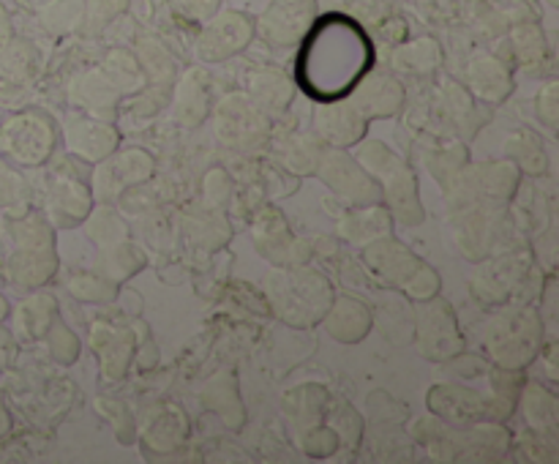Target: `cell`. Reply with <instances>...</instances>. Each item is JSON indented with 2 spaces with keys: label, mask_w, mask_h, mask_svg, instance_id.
Listing matches in <instances>:
<instances>
[{
  "label": "cell",
  "mask_w": 559,
  "mask_h": 464,
  "mask_svg": "<svg viewBox=\"0 0 559 464\" xmlns=\"http://www.w3.org/2000/svg\"><path fill=\"white\" fill-rule=\"evenodd\" d=\"M426 407L435 418L451 426H469L478 420H500L489 391L462 385V382H437L426 393Z\"/></svg>",
  "instance_id": "16"
},
{
  "label": "cell",
  "mask_w": 559,
  "mask_h": 464,
  "mask_svg": "<svg viewBox=\"0 0 559 464\" xmlns=\"http://www.w3.org/2000/svg\"><path fill=\"white\" fill-rule=\"evenodd\" d=\"M251 243L276 267L300 265V262L311 260L309 240L293 233V227L276 205H265L257 211L254 222H251Z\"/></svg>",
  "instance_id": "15"
},
{
  "label": "cell",
  "mask_w": 559,
  "mask_h": 464,
  "mask_svg": "<svg viewBox=\"0 0 559 464\" xmlns=\"http://www.w3.org/2000/svg\"><path fill=\"white\" fill-rule=\"evenodd\" d=\"M374 55L369 31L355 16L317 14L298 41L295 85L317 104L347 98L374 69Z\"/></svg>",
  "instance_id": "1"
},
{
  "label": "cell",
  "mask_w": 559,
  "mask_h": 464,
  "mask_svg": "<svg viewBox=\"0 0 559 464\" xmlns=\"http://www.w3.org/2000/svg\"><path fill=\"white\" fill-rule=\"evenodd\" d=\"M415 347L431 364H451L464 353L456 309L440 295L415 304Z\"/></svg>",
  "instance_id": "11"
},
{
  "label": "cell",
  "mask_w": 559,
  "mask_h": 464,
  "mask_svg": "<svg viewBox=\"0 0 559 464\" xmlns=\"http://www.w3.org/2000/svg\"><path fill=\"white\" fill-rule=\"evenodd\" d=\"M98 254H102L98 257V262H102V273L118 284L129 282L131 276H136L147 262L140 246L131 243V238L118 240V243L107 246V249H98Z\"/></svg>",
  "instance_id": "42"
},
{
  "label": "cell",
  "mask_w": 559,
  "mask_h": 464,
  "mask_svg": "<svg viewBox=\"0 0 559 464\" xmlns=\"http://www.w3.org/2000/svg\"><path fill=\"white\" fill-rule=\"evenodd\" d=\"M516 409L522 413L527 429L538 435L557 437L559 431V398L555 388L538 380H524L522 393H519Z\"/></svg>",
  "instance_id": "31"
},
{
  "label": "cell",
  "mask_w": 559,
  "mask_h": 464,
  "mask_svg": "<svg viewBox=\"0 0 559 464\" xmlns=\"http://www.w3.org/2000/svg\"><path fill=\"white\" fill-rule=\"evenodd\" d=\"M175 112L183 126H200L211 115V93L200 71H191L175 85Z\"/></svg>",
  "instance_id": "39"
},
{
  "label": "cell",
  "mask_w": 559,
  "mask_h": 464,
  "mask_svg": "<svg viewBox=\"0 0 559 464\" xmlns=\"http://www.w3.org/2000/svg\"><path fill=\"white\" fill-rule=\"evenodd\" d=\"M173 3H175V9L186 16V20L205 22L216 14L218 5H222V0H173Z\"/></svg>",
  "instance_id": "56"
},
{
  "label": "cell",
  "mask_w": 559,
  "mask_h": 464,
  "mask_svg": "<svg viewBox=\"0 0 559 464\" xmlns=\"http://www.w3.org/2000/svg\"><path fill=\"white\" fill-rule=\"evenodd\" d=\"M333 295L336 289H333L331 278L311 267L309 262L276 267L265 278V300L271 311L276 314V320L289 328H298V331L320 325Z\"/></svg>",
  "instance_id": "3"
},
{
  "label": "cell",
  "mask_w": 559,
  "mask_h": 464,
  "mask_svg": "<svg viewBox=\"0 0 559 464\" xmlns=\"http://www.w3.org/2000/svg\"><path fill=\"white\" fill-rule=\"evenodd\" d=\"M16 355V347H14V336H11L9 331H0V369H5L9 366V360Z\"/></svg>",
  "instance_id": "59"
},
{
  "label": "cell",
  "mask_w": 559,
  "mask_h": 464,
  "mask_svg": "<svg viewBox=\"0 0 559 464\" xmlns=\"http://www.w3.org/2000/svg\"><path fill=\"white\" fill-rule=\"evenodd\" d=\"M183 238L191 249L202 251V254H213V251L224 249L229 243V238H233V224H229L224 207H191L183 216Z\"/></svg>",
  "instance_id": "28"
},
{
  "label": "cell",
  "mask_w": 559,
  "mask_h": 464,
  "mask_svg": "<svg viewBox=\"0 0 559 464\" xmlns=\"http://www.w3.org/2000/svg\"><path fill=\"white\" fill-rule=\"evenodd\" d=\"M369 131V120L353 107L349 98L320 102L314 109V134L331 147H355Z\"/></svg>",
  "instance_id": "21"
},
{
  "label": "cell",
  "mask_w": 559,
  "mask_h": 464,
  "mask_svg": "<svg viewBox=\"0 0 559 464\" xmlns=\"http://www.w3.org/2000/svg\"><path fill=\"white\" fill-rule=\"evenodd\" d=\"M511 451H516V456L522 459V462L546 464L551 462V459H557V437H546L533 429H524L513 437Z\"/></svg>",
  "instance_id": "51"
},
{
  "label": "cell",
  "mask_w": 559,
  "mask_h": 464,
  "mask_svg": "<svg viewBox=\"0 0 559 464\" xmlns=\"http://www.w3.org/2000/svg\"><path fill=\"white\" fill-rule=\"evenodd\" d=\"M524 175L519 172L511 158L500 162H469L462 172L448 186L445 202L448 211H456L464 205H511L519 194Z\"/></svg>",
  "instance_id": "9"
},
{
  "label": "cell",
  "mask_w": 559,
  "mask_h": 464,
  "mask_svg": "<svg viewBox=\"0 0 559 464\" xmlns=\"http://www.w3.org/2000/svg\"><path fill=\"white\" fill-rule=\"evenodd\" d=\"M44 338H47L49 358H52L55 364L58 366L76 364V358H80V353H82V342H80V336H76V333L71 331L63 320H60V317L52 322V325H49L47 336Z\"/></svg>",
  "instance_id": "50"
},
{
  "label": "cell",
  "mask_w": 559,
  "mask_h": 464,
  "mask_svg": "<svg viewBox=\"0 0 559 464\" xmlns=\"http://www.w3.org/2000/svg\"><path fill=\"white\" fill-rule=\"evenodd\" d=\"M322 151H325V142L314 131H309V134H293L276 145V167H282L289 175H298V178L314 175Z\"/></svg>",
  "instance_id": "37"
},
{
  "label": "cell",
  "mask_w": 559,
  "mask_h": 464,
  "mask_svg": "<svg viewBox=\"0 0 559 464\" xmlns=\"http://www.w3.org/2000/svg\"><path fill=\"white\" fill-rule=\"evenodd\" d=\"M506 158H511L522 175L544 178L549 172V151H546L538 131L527 129V126H519V129H513L508 134Z\"/></svg>",
  "instance_id": "36"
},
{
  "label": "cell",
  "mask_w": 559,
  "mask_h": 464,
  "mask_svg": "<svg viewBox=\"0 0 559 464\" xmlns=\"http://www.w3.org/2000/svg\"><path fill=\"white\" fill-rule=\"evenodd\" d=\"M200 402L202 407L211 409L213 415L224 420L229 429L238 431L240 426L246 424V407L243 398H240V388H238V377L235 371H216L211 380L205 382V388L200 391Z\"/></svg>",
  "instance_id": "35"
},
{
  "label": "cell",
  "mask_w": 559,
  "mask_h": 464,
  "mask_svg": "<svg viewBox=\"0 0 559 464\" xmlns=\"http://www.w3.org/2000/svg\"><path fill=\"white\" fill-rule=\"evenodd\" d=\"M535 115L549 131H557L559 126V85L557 80H549L535 96Z\"/></svg>",
  "instance_id": "55"
},
{
  "label": "cell",
  "mask_w": 559,
  "mask_h": 464,
  "mask_svg": "<svg viewBox=\"0 0 559 464\" xmlns=\"http://www.w3.org/2000/svg\"><path fill=\"white\" fill-rule=\"evenodd\" d=\"M69 98L74 107H80V112L112 120L115 112H118L120 93L118 87L104 76L102 69H91L71 82Z\"/></svg>",
  "instance_id": "32"
},
{
  "label": "cell",
  "mask_w": 559,
  "mask_h": 464,
  "mask_svg": "<svg viewBox=\"0 0 559 464\" xmlns=\"http://www.w3.org/2000/svg\"><path fill=\"white\" fill-rule=\"evenodd\" d=\"M453 240L467 260L480 262L495 251L513 249L527 240L519 235L508 205H464L451 211Z\"/></svg>",
  "instance_id": "7"
},
{
  "label": "cell",
  "mask_w": 559,
  "mask_h": 464,
  "mask_svg": "<svg viewBox=\"0 0 559 464\" xmlns=\"http://www.w3.org/2000/svg\"><path fill=\"white\" fill-rule=\"evenodd\" d=\"M87 227V235L96 240L98 249H107V246L118 243V240L129 238V227H126L123 216L112 207H102V211H91V216L82 222Z\"/></svg>",
  "instance_id": "48"
},
{
  "label": "cell",
  "mask_w": 559,
  "mask_h": 464,
  "mask_svg": "<svg viewBox=\"0 0 559 464\" xmlns=\"http://www.w3.org/2000/svg\"><path fill=\"white\" fill-rule=\"evenodd\" d=\"M66 147L71 156L87 164H98L120 147V129L107 118H96L87 112H69L60 126Z\"/></svg>",
  "instance_id": "18"
},
{
  "label": "cell",
  "mask_w": 559,
  "mask_h": 464,
  "mask_svg": "<svg viewBox=\"0 0 559 464\" xmlns=\"http://www.w3.org/2000/svg\"><path fill=\"white\" fill-rule=\"evenodd\" d=\"M257 36V22L243 11H222L205 20L194 44V55L202 63H222L243 52Z\"/></svg>",
  "instance_id": "17"
},
{
  "label": "cell",
  "mask_w": 559,
  "mask_h": 464,
  "mask_svg": "<svg viewBox=\"0 0 559 464\" xmlns=\"http://www.w3.org/2000/svg\"><path fill=\"white\" fill-rule=\"evenodd\" d=\"M211 115L218 142L233 147V151L257 153L271 142V118L243 93L224 96L211 109Z\"/></svg>",
  "instance_id": "10"
},
{
  "label": "cell",
  "mask_w": 559,
  "mask_h": 464,
  "mask_svg": "<svg viewBox=\"0 0 559 464\" xmlns=\"http://www.w3.org/2000/svg\"><path fill=\"white\" fill-rule=\"evenodd\" d=\"M347 98L371 123V120H385L402 112L407 104V91L393 74H371L369 71Z\"/></svg>",
  "instance_id": "23"
},
{
  "label": "cell",
  "mask_w": 559,
  "mask_h": 464,
  "mask_svg": "<svg viewBox=\"0 0 559 464\" xmlns=\"http://www.w3.org/2000/svg\"><path fill=\"white\" fill-rule=\"evenodd\" d=\"M325 424L336 431V437H338V442H342L344 451L355 453L360 445H364V437H366L364 415L358 413V407H353V402H349V398H333L331 396Z\"/></svg>",
  "instance_id": "41"
},
{
  "label": "cell",
  "mask_w": 559,
  "mask_h": 464,
  "mask_svg": "<svg viewBox=\"0 0 559 464\" xmlns=\"http://www.w3.org/2000/svg\"><path fill=\"white\" fill-rule=\"evenodd\" d=\"M58 140V123L44 109H22L3 129L5 151L22 167H41V164H47L55 156Z\"/></svg>",
  "instance_id": "13"
},
{
  "label": "cell",
  "mask_w": 559,
  "mask_h": 464,
  "mask_svg": "<svg viewBox=\"0 0 559 464\" xmlns=\"http://www.w3.org/2000/svg\"><path fill=\"white\" fill-rule=\"evenodd\" d=\"M464 87L473 93L475 102L497 107V104L511 98L516 82H513V71L500 58L480 52L467 63V82H464Z\"/></svg>",
  "instance_id": "27"
},
{
  "label": "cell",
  "mask_w": 559,
  "mask_h": 464,
  "mask_svg": "<svg viewBox=\"0 0 559 464\" xmlns=\"http://www.w3.org/2000/svg\"><path fill=\"white\" fill-rule=\"evenodd\" d=\"M66 289L71 298L82 300V304H112L120 293V284L104 273L74 271L71 276H66Z\"/></svg>",
  "instance_id": "44"
},
{
  "label": "cell",
  "mask_w": 559,
  "mask_h": 464,
  "mask_svg": "<svg viewBox=\"0 0 559 464\" xmlns=\"http://www.w3.org/2000/svg\"><path fill=\"white\" fill-rule=\"evenodd\" d=\"M189 418L175 404H164L162 413L145 426L142 431V453L147 456H173V453L183 451L189 442Z\"/></svg>",
  "instance_id": "29"
},
{
  "label": "cell",
  "mask_w": 559,
  "mask_h": 464,
  "mask_svg": "<svg viewBox=\"0 0 559 464\" xmlns=\"http://www.w3.org/2000/svg\"><path fill=\"white\" fill-rule=\"evenodd\" d=\"M314 175L333 191V194L347 200L349 205L382 202L380 186H377L374 178L360 167V162L347 151V147L325 145L320 162H317Z\"/></svg>",
  "instance_id": "14"
},
{
  "label": "cell",
  "mask_w": 559,
  "mask_h": 464,
  "mask_svg": "<svg viewBox=\"0 0 559 464\" xmlns=\"http://www.w3.org/2000/svg\"><path fill=\"white\" fill-rule=\"evenodd\" d=\"M426 164H429V172L435 175L437 183H440L442 189H448V186L453 183V178L469 164L467 145L456 142V145L437 147V151H431L429 156H426Z\"/></svg>",
  "instance_id": "46"
},
{
  "label": "cell",
  "mask_w": 559,
  "mask_h": 464,
  "mask_svg": "<svg viewBox=\"0 0 559 464\" xmlns=\"http://www.w3.org/2000/svg\"><path fill=\"white\" fill-rule=\"evenodd\" d=\"M338 235L353 246H366L382 235H393V216L385 202L371 205H349V211L338 218Z\"/></svg>",
  "instance_id": "34"
},
{
  "label": "cell",
  "mask_w": 559,
  "mask_h": 464,
  "mask_svg": "<svg viewBox=\"0 0 559 464\" xmlns=\"http://www.w3.org/2000/svg\"><path fill=\"white\" fill-rule=\"evenodd\" d=\"M27 202V183L14 167L0 162V207H22Z\"/></svg>",
  "instance_id": "53"
},
{
  "label": "cell",
  "mask_w": 559,
  "mask_h": 464,
  "mask_svg": "<svg viewBox=\"0 0 559 464\" xmlns=\"http://www.w3.org/2000/svg\"><path fill=\"white\" fill-rule=\"evenodd\" d=\"M11 235V282L25 289H38L49 284L58 273V246L55 227L38 213H25L9 224Z\"/></svg>",
  "instance_id": "6"
},
{
  "label": "cell",
  "mask_w": 559,
  "mask_h": 464,
  "mask_svg": "<svg viewBox=\"0 0 559 464\" xmlns=\"http://www.w3.org/2000/svg\"><path fill=\"white\" fill-rule=\"evenodd\" d=\"M540 364V369H544V380L546 385L555 388L557 382V342L555 338H546L544 347H540L538 358H535Z\"/></svg>",
  "instance_id": "58"
},
{
  "label": "cell",
  "mask_w": 559,
  "mask_h": 464,
  "mask_svg": "<svg viewBox=\"0 0 559 464\" xmlns=\"http://www.w3.org/2000/svg\"><path fill=\"white\" fill-rule=\"evenodd\" d=\"M98 69L118 87L120 96H134V93H140L145 87V71H142L140 60L134 55L123 52V49H112Z\"/></svg>",
  "instance_id": "43"
},
{
  "label": "cell",
  "mask_w": 559,
  "mask_h": 464,
  "mask_svg": "<svg viewBox=\"0 0 559 464\" xmlns=\"http://www.w3.org/2000/svg\"><path fill=\"white\" fill-rule=\"evenodd\" d=\"M60 317L58 298L49 293H36L31 298H25L16 309V331L22 333V338L27 342H36V338L47 336L49 325Z\"/></svg>",
  "instance_id": "38"
},
{
  "label": "cell",
  "mask_w": 559,
  "mask_h": 464,
  "mask_svg": "<svg viewBox=\"0 0 559 464\" xmlns=\"http://www.w3.org/2000/svg\"><path fill=\"white\" fill-rule=\"evenodd\" d=\"M328 404H331V391L317 385V382H306V385H298L284 393L282 409L289 424V431L300 435L309 426L322 424L328 415Z\"/></svg>",
  "instance_id": "33"
},
{
  "label": "cell",
  "mask_w": 559,
  "mask_h": 464,
  "mask_svg": "<svg viewBox=\"0 0 559 464\" xmlns=\"http://www.w3.org/2000/svg\"><path fill=\"white\" fill-rule=\"evenodd\" d=\"M91 344L98 358L104 380L115 382L129 371V364L134 360L136 342L131 328L115 325V322L98 320L91 325Z\"/></svg>",
  "instance_id": "24"
},
{
  "label": "cell",
  "mask_w": 559,
  "mask_h": 464,
  "mask_svg": "<svg viewBox=\"0 0 559 464\" xmlns=\"http://www.w3.org/2000/svg\"><path fill=\"white\" fill-rule=\"evenodd\" d=\"M437 115H440L442 123L448 126V131H453L462 140H469L475 136V131L484 126L486 115L478 109V102H475L473 93L462 85V82H442L437 87Z\"/></svg>",
  "instance_id": "26"
},
{
  "label": "cell",
  "mask_w": 559,
  "mask_h": 464,
  "mask_svg": "<svg viewBox=\"0 0 559 464\" xmlns=\"http://www.w3.org/2000/svg\"><path fill=\"white\" fill-rule=\"evenodd\" d=\"M93 164L76 156H60L47 175L44 189V211L47 222L58 229H74L91 216L93 211Z\"/></svg>",
  "instance_id": "8"
},
{
  "label": "cell",
  "mask_w": 559,
  "mask_h": 464,
  "mask_svg": "<svg viewBox=\"0 0 559 464\" xmlns=\"http://www.w3.org/2000/svg\"><path fill=\"white\" fill-rule=\"evenodd\" d=\"M544 342L546 328L538 306L500 304L480 328V344H484L486 358L500 369H530Z\"/></svg>",
  "instance_id": "2"
},
{
  "label": "cell",
  "mask_w": 559,
  "mask_h": 464,
  "mask_svg": "<svg viewBox=\"0 0 559 464\" xmlns=\"http://www.w3.org/2000/svg\"><path fill=\"white\" fill-rule=\"evenodd\" d=\"M126 3L129 0H91V20L96 22V25H107L109 20H115V16L120 14V11H126Z\"/></svg>",
  "instance_id": "57"
},
{
  "label": "cell",
  "mask_w": 559,
  "mask_h": 464,
  "mask_svg": "<svg viewBox=\"0 0 559 464\" xmlns=\"http://www.w3.org/2000/svg\"><path fill=\"white\" fill-rule=\"evenodd\" d=\"M153 172H156V162H153L151 153L142 151V147H126V151L118 147L104 162L96 164L91 183L93 189L102 191L104 200H112V197H123L134 186L147 183Z\"/></svg>",
  "instance_id": "19"
},
{
  "label": "cell",
  "mask_w": 559,
  "mask_h": 464,
  "mask_svg": "<svg viewBox=\"0 0 559 464\" xmlns=\"http://www.w3.org/2000/svg\"><path fill=\"white\" fill-rule=\"evenodd\" d=\"M328 336L336 338L338 344H358L374 328V314H371L369 304L358 298V295H333L331 306H328L325 317H322Z\"/></svg>",
  "instance_id": "25"
},
{
  "label": "cell",
  "mask_w": 559,
  "mask_h": 464,
  "mask_svg": "<svg viewBox=\"0 0 559 464\" xmlns=\"http://www.w3.org/2000/svg\"><path fill=\"white\" fill-rule=\"evenodd\" d=\"M202 200H205V205L213 207H224L233 200V178H229L227 169L213 167L211 172H205V178H202Z\"/></svg>",
  "instance_id": "52"
},
{
  "label": "cell",
  "mask_w": 559,
  "mask_h": 464,
  "mask_svg": "<svg viewBox=\"0 0 559 464\" xmlns=\"http://www.w3.org/2000/svg\"><path fill=\"white\" fill-rule=\"evenodd\" d=\"M511 47L522 69H535L549 55V47H546V38L538 25H519L511 36Z\"/></svg>",
  "instance_id": "47"
},
{
  "label": "cell",
  "mask_w": 559,
  "mask_h": 464,
  "mask_svg": "<svg viewBox=\"0 0 559 464\" xmlns=\"http://www.w3.org/2000/svg\"><path fill=\"white\" fill-rule=\"evenodd\" d=\"M535 267V254L530 249V243H519L513 249L495 251L491 257L478 262V271L469 278V289L475 293V298L486 306H500L508 304L516 293V287L522 284V278L527 276Z\"/></svg>",
  "instance_id": "12"
},
{
  "label": "cell",
  "mask_w": 559,
  "mask_h": 464,
  "mask_svg": "<svg viewBox=\"0 0 559 464\" xmlns=\"http://www.w3.org/2000/svg\"><path fill=\"white\" fill-rule=\"evenodd\" d=\"M353 156L358 158L360 167L380 186L382 202L391 211L393 222H402L404 227H418V224H424L426 211L424 200H420L415 169L391 145H385L380 140H366L364 136L355 145Z\"/></svg>",
  "instance_id": "5"
},
{
  "label": "cell",
  "mask_w": 559,
  "mask_h": 464,
  "mask_svg": "<svg viewBox=\"0 0 559 464\" xmlns=\"http://www.w3.org/2000/svg\"><path fill=\"white\" fill-rule=\"evenodd\" d=\"M360 257H364L366 271L382 287L393 289L413 304H424V300L440 295L442 278L437 267L393 235H382V238L360 246Z\"/></svg>",
  "instance_id": "4"
},
{
  "label": "cell",
  "mask_w": 559,
  "mask_h": 464,
  "mask_svg": "<svg viewBox=\"0 0 559 464\" xmlns=\"http://www.w3.org/2000/svg\"><path fill=\"white\" fill-rule=\"evenodd\" d=\"M448 435H451L453 462H502L511 453L513 435L502 420H478L469 426L448 424Z\"/></svg>",
  "instance_id": "20"
},
{
  "label": "cell",
  "mask_w": 559,
  "mask_h": 464,
  "mask_svg": "<svg viewBox=\"0 0 559 464\" xmlns=\"http://www.w3.org/2000/svg\"><path fill=\"white\" fill-rule=\"evenodd\" d=\"M314 16V0H273L271 9L262 14L257 31L273 47H293L300 41Z\"/></svg>",
  "instance_id": "22"
},
{
  "label": "cell",
  "mask_w": 559,
  "mask_h": 464,
  "mask_svg": "<svg viewBox=\"0 0 559 464\" xmlns=\"http://www.w3.org/2000/svg\"><path fill=\"white\" fill-rule=\"evenodd\" d=\"M298 85L278 69H254L246 76V96L267 115L276 118L284 115L295 102Z\"/></svg>",
  "instance_id": "30"
},
{
  "label": "cell",
  "mask_w": 559,
  "mask_h": 464,
  "mask_svg": "<svg viewBox=\"0 0 559 464\" xmlns=\"http://www.w3.org/2000/svg\"><path fill=\"white\" fill-rule=\"evenodd\" d=\"M136 60H140L142 71H145V80H151L153 85L169 87L175 82V76H178L175 60L169 58L167 49H164L162 44L153 41V38H145V41L140 44V58Z\"/></svg>",
  "instance_id": "45"
},
{
  "label": "cell",
  "mask_w": 559,
  "mask_h": 464,
  "mask_svg": "<svg viewBox=\"0 0 559 464\" xmlns=\"http://www.w3.org/2000/svg\"><path fill=\"white\" fill-rule=\"evenodd\" d=\"M442 66V47L437 38H415V41H404L402 47L393 52V69L409 76H429Z\"/></svg>",
  "instance_id": "40"
},
{
  "label": "cell",
  "mask_w": 559,
  "mask_h": 464,
  "mask_svg": "<svg viewBox=\"0 0 559 464\" xmlns=\"http://www.w3.org/2000/svg\"><path fill=\"white\" fill-rule=\"evenodd\" d=\"M98 413H102L104 418L112 424L115 435H118L120 442L134 440V435H136L134 418H131V413L126 409V404L112 402V398H98Z\"/></svg>",
  "instance_id": "54"
},
{
  "label": "cell",
  "mask_w": 559,
  "mask_h": 464,
  "mask_svg": "<svg viewBox=\"0 0 559 464\" xmlns=\"http://www.w3.org/2000/svg\"><path fill=\"white\" fill-rule=\"evenodd\" d=\"M295 445L311 459H333L338 451H342V442H338L336 431L322 420V424L309 426L300 435H295Z\"/></svg>",
  "instance_id": "49"
}]
</instances>
